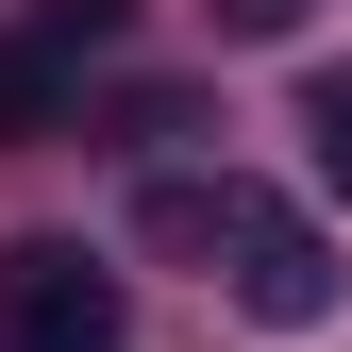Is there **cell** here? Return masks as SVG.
Returning a JSON list of instances; mask_svg holds the SVG:
<instances>
[{"label": "cell", "mask_w": 352, "mask_h": 352, "mask_svg": "<svg viewBox=\"0 0 352 352\" xmlns=\"http://www.w3.org/2000/svg\"><path fill=\"white\" fill-rule=\"evenodd\" d=\"M319 0H218V34H302Z\"/></svg>", "instance_id": "obj_5"}, {"label": "cell", "mask_w": 352, "mask_h": 352, "mask_svg": "<svg viewBox=\"0 0 352 352\" xmlns=\"http://www.w3.org/2000/svg\"><path fill=\"white\" fill-rule=\"evenodd\" d=\"M151 235L218 252L235 319H269V336H319V319H336V235H319L302 201H269V185H151Z\"/></svg>", "instance_id": "obj_1"}, {"label": "cell", "mask_w": 352, "mask_h": 352, "mask_svg": "<svg viewBox=\"0 0 352 352\" xmlns=\"http://www.w3.org/2000/svg\"><path fill=\"white\" fill-rule=\"evenodd\" d=\"M0 352H135V302L84 235H17L0 252Z\"/></svg>", "instance_id": "obj_2"}, {"label": "cell", "mask_w": 352, "mask_h": 352, "mask_svg": "<svg viewBox=\"0 0 352 352\" xmlns=\"http://www.w3.org/2000/svg\"><path fill=\"white\" fill-rule=\"evenodd\" d=\"M118 34H135V0H17V17H0V151H34V135H51Z\"/></svg>", "instance_id": "obj_3"}, {"label": "cell", "mask_w": 352, "mask_h": 352, "mask_svg": "<svg viewBox=\"0 0 352 352\" xmlns=\"http://www.w3.org/2000/svg\"><path fill=\"white\" fill-rule=\"evenodd\" d=\"M302 168H319V201H352V67L302 84Z\"/></svg>", "instance_id": "obj_4"}]
</instances>
